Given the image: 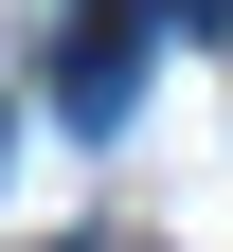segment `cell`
Segmentation results:
<instances>
[{"label":"cell","mask_w":233,"mask_h":252,"mask_svg":"<svg viewBox=\"0 0 233 252\" xmlns=\"http://www.w3.org/2000/svg\"><path fill=\"white\" fill-rule=\"evenodd\" d=\"M126 90H144V54H126V36H90V54H72V126H126Z\"/></svg>","instance_id":"obj_1"},{"label":"cell","mask_w":233,"mask_h":252,"mask_svg":"<svg viewBox=\"0 0 233 252\" xmlns=\"http://www.w3.org/2000/svg\"><path fill=\"white\" fill-rule=\"evenodd\" d=\"M72 252H90V234H72Z\"/></svg>","instance_id":"obj_2"}]
</instances>
